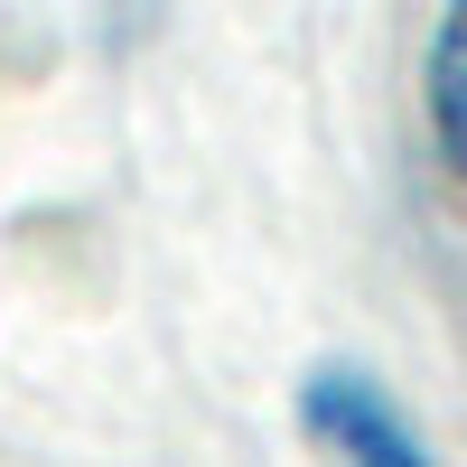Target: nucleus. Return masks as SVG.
<instances>
[{
	"label": "nucleus",
	"mask_w": 467,
	"mask_h": 467,
	"mask_svg": "<svg viewBox=\"0 0 467 467\" xmlns=\"http://www.w3.org/2000/svg\"><path fill=\"white\" fill-rule=\"evenodd\" d=\"M299 431L327 467H431L411 411L383 393L365 365H318L299 383Z\"/></svg>",
	"instance_id": "f257e3e1"
},
{
	"label": "nucleus",
	"mask_w": 467,
	"mask_h": 467,
	"mask_svg": "<svg viewBox=\"0 0 467 467\" xmlns=\"http://www.w3.org/2000/svg\"><path fill=\"white\" fill-rule=\"evenodd\" d=\"M431 131H440V160L467 178V0L431 37Z\"/></svg>",
	"instance_id": "f03ea898"
}]
</instances>
